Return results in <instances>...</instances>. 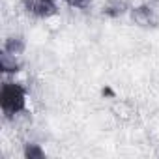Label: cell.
I'll return each instance as SVG.
<instances>
[{"mask_svg":"<svg viewBox=\"0 0 159 159\" xmlns=\"http://www.w3.org/2000/svg\"><path fill=\"white\" fill-rule=\"evenodd\" d=\"M0 109L6 118H15L26 111V88L21 83L6 81L0 88Z\"/></svg>","mask_w":159,"mask_h":159,"instance_id":"1","label":"cell"},{"mask_svg":"<svg viewBox=\"0 0 159 159\" xmlns=\"http://www.w3.org/2000/svg\"><path fill=\"white\" fill-rule=\"evenodd\" d=\"M129 17L137 26L142 28H153L157 25V15L153 11V8L150 4H139V6H131L129 10Z\"/></svg>","mask_w":159,"mask_h":159,"instance_id":"3","label":"cell"},{"mask_svg":"<svg viewBox=\"0 0 159 159\" xmlns=\"http://www.w3.org/2000/svg\"><path fill=\"white\" fill-rule=\"evenodd\" d=\"M62 2L75 10H88L92 6V0H62Z\"/></svg>","mask_w":159,"mask_h":159,"instance_id":"8","label":"cell"},{"mask_svg":"<svg viewBox=\"0 0 159 159\" xmlns=\"http://www.w3.org/2000/svg\"><path fill=\"white\" fill-rule=\"evenodd\" d=\"M58 0H23V8L36 19H51L58 13Z\"/></svg>","mask_w":159,"mask_h":159,"instance_id":"2","label":"cell"},{"mask_svg":"<svg viewBox=\"0 0 159 159\" xmlns=\"http://www.w3.org/2000/svg\"><path fill=\"white\" fill-rule=\"evenodd\" d=\"M23 157H25V159H45L47 153H45V150H43L39 144H36V142H26V144L23 146Z\"/></svg>","mask_w":159,"mask_h":159,"instance_id":"7","label":"cell"},{"mask_svg":"<svg viewBox=\"0 0 159 159\" xmlns=\"http://www.w3.org/2000/svg\"><path fill=\"white\" fill-rule=\"evenodd\" d=\"M2 51L10 52V54H15V56H21L25 51H26V39L23 34H11L4 39V45H2Z\"/></svg>","mask_w":159,"mask_h":159,"instance_id":"5","label":"cell"},{"mask_svg":"<svg viewBox=\"0 0 159 159\" xmlns=\"http://www.w3.org/2000/svg\"><path fill=\"white\" fill-rule=\"evenodd\" d=\"M131 6L127 0H109V2L103 6V15L109 17V19H118V17H124L125 13H129Z\"/></svg>","mask_w":159,"mask_h":159,"instance_id":"4","label":"cell"},{"mask_svg":"<svg viewBox=\"0 0 159 159\" xmlns=\"http://www.w3.org/2000/svg\"><path fill=\"white\" fill-rule=\"evenodd\" d=\"M0 67L6 75H15L23 69V62L19 60V56L10 54L6 51H0Z\"/></svg>","mask_w":159,"mask_h":159,"instance_id":"6","label":"cell"}]
</instances>
